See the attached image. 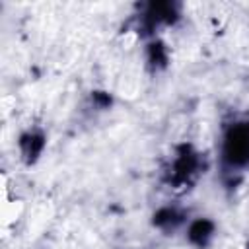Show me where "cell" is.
Segmentation results:
<instances>
[{
  "label": "cell",
  "instance_id": "6da1fadb",
  "mask_svg": "<svg viewBox=\"0 0 249 249\" xmlns=\"http://www.w3.org/2000/svg\"><path fill=\"white\" fill-rule=\"evenodd\" d=\"M224 156L231 165H243L249 161V126L235 124L226 134Z\"/></svg>",
  "mask_w": 249,
  "mask_h": 249
},
{
  "label": "cell",
  "instance_id": "7a4b0ae2",
  "mask_svg": "<svg viewBox=\"0 0 249 249\" xmlns=\"http://www.w3.org/2000/svg\"><path fill=\"white\" fill-rule=\"evenodd\" d=\"M198 169V158L195 152H191L189 146H183L181 152L177 154V160L173 163V181L177 183H185L189 181Z\"/></svg>",
  "mask_w": 249,
  "mask_h": 249
},
{
  "label": "cell",
  "instance_id": "3957f363",
  "mask_svg": "<svg viewBox=\"0 0 249 249\" xmlns=\"http://www.w3.org/2000/svg\"><path fill=\"white\" fill-rule=\"evenodd\" d=\"M43 146H45V138L43 134H35V132H29V134H23L21 140H19V148H21V154L27 161H35L39 158V154L43 152Z\"/></svg>",
  "mask_w": 249,
  "mask_h": 249
},
{
  "label": "cell",
  "instance_id": "277c9868",
  "mask_svg": "<svg viewBox=\"0 0 249 249\" xmlns=\"http://www.w3.org/2000/svg\"><path fill=\"white\" fill-rule=\"evenodd\" d=\"M212 233H214V224L210 220H196L189 228V239L198 247L206 245L208 239L212 237Z\"/></svg>",
  "mask_w": 249,
  "mask_h": 249
},
{
  "label": "cell",
  "instance_id": "5b68a950",
  "mask_svg": "<svg viewBox=\"0 0 249 249\" xmlns=\"http://www.w3.org/2000/svg\"><path fill=\"white\" fill-rule=\"evenodd\" d=\"M148 60L152 66H165L167 62V51L161 43H152L150 49H148Z\"/></svg>",
  "mask_w": 249,
  "mask_h": 249
},
{
  "label": "cell",
  "instance_id": "8992f818",
  "mask_svg": "<svg viewBox=\"0 0 249 249\" xmlns=\"http://www.w3.org/2000/svg\"><path fill=\"white\" fill-rule=\"evenodd\" d=\"M179 222V216L173 208H163L160 210L156 216H154V224L161 226V228H169V226H175Z\"/></svg>",
  "mask_w": 249,
  "mask_h": 249
}]
</instances>
